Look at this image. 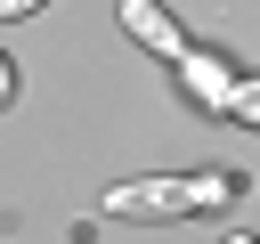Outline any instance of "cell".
Segmentation results:
<instances>
[{
	"mask_svg": "<svg viewBox=\"0 0 260 244\" xmlns=\"http://www.w3.org/2000/svg\"><path fill=\"white\" fill-rule=\"evenodd\" d=\"M179 81H187V98H195L203 114H228V98H236V73H228L211 49H187V57H179Z\"/></svg>",
	"mask_w": 260,
	"mask_h": 244,
	"instance_id": "3957f363",
	"label": "cell"
},
{
	"mask_svg": "<svg viewBox=\"0 0 260 244\" xmlns=\"http://www.w3.org/2000/svg\"><path fill=\"white\" fill-rule=\"evenodd\" d=\"M114 16H122V33H130L138 49H154V57H171V65L187 57V33H179V16H171L162 0H122Z\"/></svg>",
	"mask_w": 260,
	"mask_h": 244,
	"instance_id": "7a4b0ae2",
	"label": "cell"
},
{
	"mask_svg": "<svg viewBox=\"0 0 260 244\" xmlns=\"http://www.w3.org/2000/svg\"><path fill=\"white\" fill-rule=\"evenodd\" d=\"M228 114H236L244 130H260V73H236V98H228Z\"/></svg>",
	"mask_w": 260,
	"mask_h": 244,
	"instance_id": "5b68a950",
	"label": "cell"
},
{
	"mask_svg": "<svg viewBox=\"0 0 260 244\" xmlns=\"http://www.w3.org/2000/svg\"><path fill=\"white\" fill-rule=\"evenodd\" d=\"M8 98H16V65L0 57V106H8Z\"/></svg>",
	"mask_w": 260,
	"mask_h": 244,
	"instance_id": "52a82bcc",
	"label": "cell"
},
{
	"mask_svg": "<svg viewBox=\"0 0 260 244\" xmlns=\"http://www.w3.org/2000/svg\"><path fill=\"white\" fill-rule=\"evenodd\" d=\"M228 244H252V236H228Z\"/></svg>",
	"mask_w": 260,
	"mask_h": 244,
	"instance_id": "ba28073f",
	"label": "cell"
},
{
	"mask_svg": "<svg viewBox=\"0 0 260 244\" xmlns=\"http://www.w3.org/2000/svg\"><path fill=\"white\" fill-rule=\"evenodd\" d=\"M32 8H49V0H0V24L8 16H32Z\"/></svg>",
	"mask_w": 260,
	"mask_h": 244,
	"instance_id": "8992f818",
	"label": "cell"
},
{
	"mask_svg": "<svg viewBox=\"0 0 260 244\" xmlns=\"http://www.w3.org/2000/svg\"><path fill=\"white\" fill-rule=\"evenodd\" d=\"M236 203V171H195V211H228Z\"/></svg>",
	"mask_w": 260,
	"mask_h": 244,
	"instance_id": "277c9868",
	"label": "cell"
},
{
	"mask_svg": "<svg viewBox=\"0 0 260 244\" xmlns=\"http://www.w3.org/2000/svg\"><path fill=\"white\" fill-rule=\"evenodd\" d=\"M106 220H187L195 211V179H114L98 195Z\"/></svg>",
	"mask_w": 260,
	"mask_h": 244,
	"instance_id": "6da1fadb",
	"label": "cell"
}]
</instances>
